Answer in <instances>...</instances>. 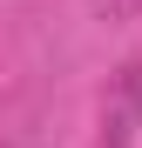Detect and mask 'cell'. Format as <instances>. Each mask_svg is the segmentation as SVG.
Returning <instances> with one entry per match:
<instances>
[{"mask_svg":"<svg viewBox=\"0 0 142 148\" xmlns=\"http://www.w3.org/2000/svg\"><path fill=\"white\" fill-rule=\"evenodd\" d=\"M95 7H108V14H142V0H95Z\"/></svg>","mask_w":142,"mask_h":148,"instance_id":"6da1fadb","label":"cell"}]
</instances>
